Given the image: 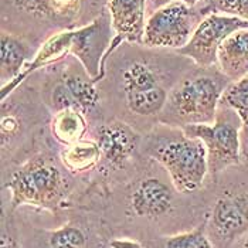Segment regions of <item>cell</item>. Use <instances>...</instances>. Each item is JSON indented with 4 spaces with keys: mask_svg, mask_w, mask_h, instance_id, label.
<instances>
[{
    "mask_svg": "<svg viewBox=\"0 0 248 248\" xmlns=\"http://www.w3.org/2000/svg\"><path fill=\"white\" fill-rule=\"evenodd\" d=\"M241 29H248L247 21L230 15L213 12L202 20L190 41L177 53L190 58L199 67L210 68L217 65V54L224 40Z\"/></svg>",
    "mask_w": 248,
    "mask_h": 248,
    "instance_id": "cell-8",
    "label": "cell"
},
{
    "mask_svg": "<svg viewBox=\"0 0 248 248\" xmlns=\"http://www.w3.org/2000/svg\"><path fill=\"white\" fill-rule=\"evenodd\" d=\"M12 7L34 19L76 20L84 0H6Z\"/></svg>",
    "mask_w": 248,
    "mask_h": 248,
    "instance_id": "cell-17",
    "label": "cell"
},
{
    "mask_svg": "<svg viewBox=\"0 0 248 248\" xmlns=\"http://www.w3.org/2000/svg\"><path fill=\"white\" fill-rule=\"evenodd\" d=\"M99 99L96 82L82 67L65 71L51 91V104L56 111L77 109L84 115L90 114L98 107Z\"/></svg>",
    "mask_w": 248,
    "mask_h": 248,
    "instance_id": "cell-9",
    "label": "cell"
},
{
    "mask_svg": "<svg viewBox=\"0 0 248 248\" xmlns=\"http://www.w3.org/2000/svg\"><path fill=\"white\" fill-rule=\"evenodd\" d=\"M243 155H244V157H247L248 159V146L244 149V151H243Z\"/></svg>",
    "mask_w": 248,
    "mask_h": 248,
    "instance_id": "cell-29",
    "label": "cell"
},
{
    "mask_svg": "<svg viewBox=\"0 0 248 248\" xmlns=\"http://www.w3.org/2000/svg\"><path fill=\"white\" fill-rule=\"evenodd\" d=\"M108 12L115 31L108 58L119 48V46H122V43L143 44L148 20V0H109Z\"/></svg>",
    "mask_w": 248,
    "mask_h": 248,
    "instance_id": "cell-11",
    "label": "cell"
},
{
    "mask_svg": "<svg viewBox=\"0 0 248 248\" xmlns=\"http://www.w3.org/2000/svg\"><path fill=\"white\" fill-rule=\"evenodd\" d=\"M243 248H248V234L244 237V243H243Z\"/></svg>",
    "mask_w": 248,
    "mask_h": 248,
    "instance_id": "cell-28",
    "label": "cell"
},
{
    "mask_svg": "<svg viewBox=\"0 0 248 248\" xmlns=\"http://www.w3.org/2000/svg\"><path fill=\"white\" fill-rule=\"evenodd\" d=\"M213 12L230 15L248 23V0H213Z\"/></svg>",
    "mask_w": 248,
    "mask_h": 248,
    "instance_id": "cell-23",
    "label": "cell"
},
{
    "mask_svg": "<svg viewBox=\"0 0 248 248\" xmlns=\"http://www.w3.org/2000/svg\"><path fill=\"white\" fill-rule=\"evenodd\" d=\"M85 115L77 109L57 111L51 122V134L64 146H70L81 140L87 132Z\"/></svg>",
    "mask_w": 248,
    "mask_h": 248,
    "instance_id": "cell-19",
    "label": "cell"
},
{
    "mask_svg": "<svg viewBox=\"0 0 248 248\" xmlns=\"http://www.w3.org/2000/svg\"><path fill=\"white\" fill-rule=\"evenodd\" d=\"M149 155L169 173L173 187L180 193L199 190L209 173L204 143L182 129L157 135L148 145Z\"/></svg>",
    "mask_w": 248,
    "mask_h": 248,
    "instance_id": "cell-2",
    "label": "cell"
},
{
    "mask_svg": "<svg viewBox=\"0 0 248 248\" xmlns=\"http://www.w3.org/2000/svg\"><path fill=\"white\" fill-rule=\"evenodd\" d=\"M0 78L1 87L13 82L23 73L26 65L34 58L36 53L27 43L12 33H1L0 47Z\"/></svg>",
    "mask_w": 248,
    "mask_h": 248,
    "instance_id": "cell-16",
    "label": "cell"
},
{
    "mask_svg": "<svg viewBox=\"0 0 248 248\" xmlns=\"http://www.w3.org/2000/svg\"><path fill=\"white\" fill-rule=\"evenodd\" d=\"M101 157L102 153L96 140L81 139L64 148L61 152V163L70 173L81 174L96 166Z\"/></svg>",
    "mask_w": 248,
    "mask_h": 248,
    "instance_id": "cell-18",
    "label": "cell"
},
{
    "mask_svg": "<svg viewBox=\"0 0 248 248\" xmlns=\"http://www.w3.org/2000/svg\"><path fill=\"white\" fill-rule=\"evenodd\" d=\"M217 67L230 82L248 76V29H241L224 40L217 54Z\"/></svg>",
    "mask_w": 248,
    "mask_h": 248,
    "instance_id": "cell-15",
    "label": "cell"
},
{
    "mask_svg": "<svg viewBox=\"0 0 248 248\" xmlns=\"http://www.w3.org/2000/svg\"><path fill=\"white\" fill-rule=\"evenodd\" d=\"M17 129H19V122L15 116H12V115L1 116V142L3 143L9 136H13L16 134Z\"/></svg>",
    "mask_w": 248,
    "mask_h": 248,
    "instance_id": "cell-25",
    "label": "cell"
},
{
    "mask_svg": "<svg viewBox=\"0 0 248 248\" xmlns=\"http://www.w3.org/2000/svg\"><path fill=\"white\" fill-rule=\"evenodd\" d=\"M172 189L157 177H148L138 183L131 194V209L138 217L155 220L172 210Z\"/></svg>",
    "mask_w": 248,
    "mask_h": 248,
    "instance_id": "cell-13",
    "label": "cell"
},
{
    "mask_svg": "<svg viewBox=\"0 0 248 248\" xmlns=\"http://www.w3.org/2000/svg\"><path fill=\"white\" fill-rule=\"evenodd\" d=\"M210 13L211 6L191 7L180 1L162 6L146 20L142 46L179 51L190 41L197 26Z\"/></svg>",
    "mask_w": 248,
    "mask_h": 248,
    "instance_id": "cell-5",
    "label": "cell"
},
{
    "mask_svg": "<svg viewBox=\"0 0 248 248\" xmlns=\"http://www.w3.org/2000/svg\"><path fill=\"white\" fill-rule=\"evenodd\" d=\"M163 248H213V244L206 234V224H203L196 230L168 237Z\"/></svg>",
    "mask_w": 248,
    "mask_h": 248,
    "instance_id": "cell-22",
    "label": "cell"
},
{
    "mask_svg": "<svg viewBox=\"0 0 248 248\" xmlns=\"http://www.w3.org/2000/svg\"><path fill=\"white\" fill-rule=\"evenodd\" d=\"M115 31L108 10H102L91 23L73 30L71 54L96 84L105 77L108 51Z\"/></svg>",
    "mask_w": 248,
    "mask_h": 248,
    "instance_id": "cell-6",
    "label": "cell"
},
{
    "mask_svg": "<svg viewBox=\"0 0 248 248\" xmlns=\"http://www.w3.org/2000/svg\"><path fill=\"white\" fill-rule=\"evenodd\" d=\"M229 84L220 70L182 79L170 90L166 105L159 114V122L179 129L189 125L213 124Z\"/></svg>",
    "mask_w": 248,
    "mask_h": 248,
    "instance_id": "cell-1",
    "label": "cell"
},
{
    "mask_svg": "<svg viewBox=\"0 0 248 248\" xmlns=\"http://www.w3.org/2000/svg\"><path fill=\"white\" fill-rule=\"evenodd\" d=\"M241 121L231 108L221 105L213 124L189 125L182 128L187 136L200 139L207 151L209 172L211 174L238 165L243 153Z\"/></svg>",
    "mask_w": 248,
    "mask_h": 248,
    "instance_id": "cell-4",
    "label": "cell"
},
{
    "mask_svg": "<svg viewBox=\"0 0 248 248\" xmlns=\"http://www.w3.org/2000/svg\"><path fill=\"white\" fill-rule=\"evenodd\" d=\"M47 248H87V235L73 224H65L50 232Z\"/></svg>",
    "mask_w": 248,
    "mask_h": 248,
    "instance_id": "cell-21",
    "label": "cell"
},
{
    "mask_svg": "<svg viewBox=\"0 0 248 248\" xmlns=\"http://www.w3.org/2000/svg\"><path fill=\"white\" fill-rule=\"evenodd\" d=\"M221 105L231 108L238 115L241 121V142L243 151L248 146V76L244 78L230 82L221 96Z\"/></svg>",
    "mask_w": 248,
    "mask_h": 248,
    "instance_id": "cell-20",
    "label": "cell"
},
{
    "mask_svg": "<svg viewBox=\"0 0 248 248\" xmlns=\"http://www.w3.org/2000/svg\"><path fill=\"white\" fill-rule=\"evenodd\" d=\"M0 248H19V244L15 240H12L10 237L3 235V238H1V247Z\"/></svg>",
    "mask_w": 248,
    "mask_h": 248,
    "instance_id": "cell-27",
    "label": "cell"
},
{
    "mask_svg": "<svg viewBox=\"0 0 248 248\" xmlns=\"http://www.w3.org/2000/svg\"><path fill=\"white\" fill-rule=\"evenodd\" d=\"M71 44H73V30H64L47 38L43 43V46L36 51L34 58L26 65L23 73L13 82L1 87V101H4L10 95L30 74L68 57L71 54Z\"/></svg>",
    "mask_w": 248,
    "mask_h": 248,
    "instance_id": "cell-14",
    "label": "cell"
},
{
    "mask_svg": "<svg viewBox=\"0 0 248 248\" xmlns=\"http://www.w3.org/2000/svg\"><path fill=\"white\" fill-rule=\"evenodd\" d=\"M209 231L220 243L248 234V190L220 197L209 216Z\"/></svg>",
    "mask_w": 248,
    "mask_h": 248,
    "instance_id": "cell-10",
    "label": "cell"
},
{
    "mask_svg": "<svg viewBox=\"0 0 248 248\" xmlns=\"http://www.w3.org/2000/svg\"><path fill=\"white\" fill-rule=\"evenodd\" d=\"M7 189L12 196V209L31 206L54 211L68 196L70 183L54 160L37 155L12 174Z\"/></svg>",
    "mask_w": 248,
    "mask_h": 248,
    "instance_id": "cell-3",
    "label": "cell"
},
{
    "mask_svg": "<svg viewBox=\"0 0 248 248\" xmlns=\"http://www.w3.org/2000/svg\"><path fill=\"white\" fill-rule=\"evenodd\" d=\"M121 82L131 112L152 116L163 111L169 91H166L159 73L149 62L142 60L131 61L122 73Z\"/></svg>",
    "mask_w": 248,
    "mask_h": 248,
    "instance_id": "cell-7",
    "label": "cell"
},
{
    "mask_svg": "<svg viewBox=\"0 0 248 248\" xmlns=\"http://www.w3.org/2000/svg\"><path fill=\"white\" fill-rule=\"evenodd\" d=\"M111 248H143L142 244H139L138 241L134 240H126V238H118L111 241Z\"/></svg>",
    "mask_w": 248,
    "mask_h": 248,
    "instance_id": "cell-26",
    "label": "cell"
},
{
    "mask_svg": "<svg viewBox=\"0 0 248 248\" xmlns=\"http://www.w3.org/2000/svg\"><path fill=\"white\" fill-rule=\"evenodd\" d=\"M173 1H180V3H185L191 7H197V6H211L213 0H148V12L152 15L153 12H156L162 6H166Z\"/></svg>",
    "mask_w": 248,
    "mask_h": 248,
    "instance_id": "cell-24",
    "label": "cell"
},
{
    "mask_svg": "<svg viewBox=\"0 0 248 248\" xmlns=\"http://www.w3.org/2000/svg\"><path fill=\"white\" fill-rule=\"evenodd\" d=\"M98 146L102 153V159L111 166H122L131 159L139 146L140 136L122 121H112L99 128Z\"/></svg>",
    "mask_w": 248,
    "mask_h": 248,
    "instance_id": "cell-12",
    "label": "cell"
}]
</instances>
